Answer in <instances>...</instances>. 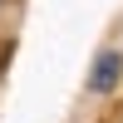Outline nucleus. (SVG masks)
Instances as JSON below:
<instances>
[{"instance_id":"f257e3e1","label":"nucleus","mask_w":123,"mask_h":123,"mask_svg":"<svg viewBox=\"0 0 123 123\" xmlns=\"http://www.w3.org/2000/svg\"><path fill=\"white\" fill-rule=\"evenodd\" d=\"M118 79H123V54H118V49H104V54L94 59L89 89H94V94H108V89H118Z\"/></svg>"}]
</instances>
